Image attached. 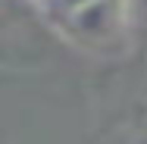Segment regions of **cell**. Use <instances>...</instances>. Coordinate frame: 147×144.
<instances>
[{"mask_svg":"<svg viewBox=\"0 0 147 144\" xmlns=\"http://www.w3.org/2000/svg\"><path fill=\"white\" fill-rule=\"evenodd\" d=\"M41 19L88 57H122L131 47L135 0H34Z\"/></svg>","mask_w":147,"mask_h":144,"instance_id":"1","label":"cell"},{"mask_svg":"<svg viewBox=\"0 0 147 144\" xmlns=\"http://www.w3.org/2000/svg\"><path fill=\"white\" fill-rule=\"evenodd\" d=\"M135 6H141V13H144V19H147V0H135Z\"/></svg>","mask_w":147,"mask_h":144,"instance_id":"2","label":"cell"}]
</instances>
